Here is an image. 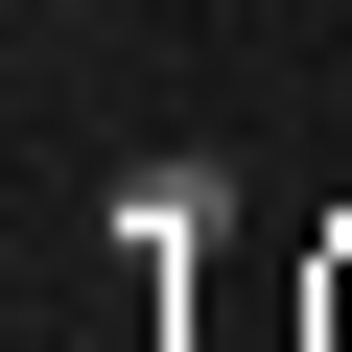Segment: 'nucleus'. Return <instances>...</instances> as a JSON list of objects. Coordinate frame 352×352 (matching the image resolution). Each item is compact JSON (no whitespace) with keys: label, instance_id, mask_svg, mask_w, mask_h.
<instances>
[{"label":"nucleus","instance_id":"obj_1","mask_svg":"<svg viewBox=\"0 0 352 352\" xmlns=\"http://www.w3.org/2000/svg\"><path fill=\"white\" fill-rule=\"evenodd\" d=\"M118 258H212V164H188V141L118 164Z\"/></svg>","mask_w":352,"mask_h":352}]
</instances>
